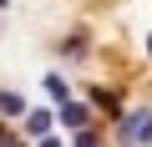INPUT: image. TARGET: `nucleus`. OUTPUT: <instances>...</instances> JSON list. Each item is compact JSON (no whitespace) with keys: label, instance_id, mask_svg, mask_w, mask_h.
Instances as JSON below:
<instances>
[{"label":"nucleus","instance_id":"39448f33","mask_svg":"<svg viewBox=\"0 0 152 147\" xmlns=\"http://www.w3.org/2000/svg\"><path fill=\"white\" fill-rule=\"evenodd\" d=\"M91 97H96V107H102V112H117V97H112V91H91Z\"/></svg>","mask_w":152,"mask_h":147},{"label":"nucleus","instance_id":"f257e3e1","mask_svg":"<svg viewBox=\"0 0 152 147\" xmlns=\"http://www.w3.org/2000/svg\"><path fill=\"white\" fill-rule=\"evenodd\" d=\"M122 142H132V147L152 142V112H132V117L122 122Z\"/></svg>","mask_w":152,"mask_h":147},{"label":"nucleus","instance_id":"6e6552de","mask_svg":"<svg viewBox=\"0 0 152 147\" xmlns=\"http://www.w3.org/2000/svg\"><path fill=\"white\" fill-rule=\"evenodd\" d=\"M41 147H61V142H51V137H46V142H41Z\"/></svg>","mask_w":152,"mask_h":147},{"label":"nucleus","instance_id":"20e7f679","mask_svg":"<svg viewBox=\"0 0 152 147\" xmlns=\"http://www.w3.org/2000/svg\"><path fill=\"white\" fill-rule=\"evenodd\" d=\"M46 91H51L56 102H71V97H66V81H61V76H51V81H46Z\"/></svg>","mask_w":152,"mask_h":147},{"label":"nucleus","instance_id":"f03ea898","mask_svg":"<svg viewBox=\"0 0 152 147\" xmlns=\"http://www.w3.org/2000/svg\"><path fill=\"white\" fill-rule=\"evenodd\" d=\"M61 117L71 127H86V107H76V102H61Z\"/></svg>","mask_w":152,"mask_h":147},{"label":"nucleus","instance_id":"7ed1b4c3","mask_svg":"<svg viewBox=\"0 0 152 147\" xmlns=\"http://www.w3.org/2000/svg\"><path fill=\"white\" fill-rule=\"evenodd\" d=\"M20 112V97L15 91H0V117H15Z\"/></svg>","mask_w":152,"mask_h":147},{"label":"nucleus","instance_id":"423d86ee","mask_svg":"<svg viewBox=\"0 0 152 147\" xmlns=\"http://www.w3.org/2000/svg\"><path fill=\"white\" fill-rule=\"evenodd\" d=\"M76 147H96V137H86V132H81V137H76Z\"/></svg>","mask_w":152,"mask_h":147},{"label":"nucleus","instance_id":"1a4fd4ad","mask_svg":"<svg viewBox=\"0 0 152 147\" xmlns=\"http://www.w3.org/2000/svg\"><path fill=\"white\" fill-rule=\"evenodd\" d=\"M147 51H152V41H147Z\"/></svg>","mask_w":152,"mask_h":147},{"label":"nucleus","instance_id":"0eeeda50","mask_svg":"<svg viewBox=\"0 0 152 147\" xmlns=\"http://www.w3.org/2000/svg\"><path fill=\"white\" fill-rule=\"evenodd\" d=\"M0 147H20V142H15V137H0Z\"/></svg>","mask_w":152,"mask_h":147}]
</instances>
